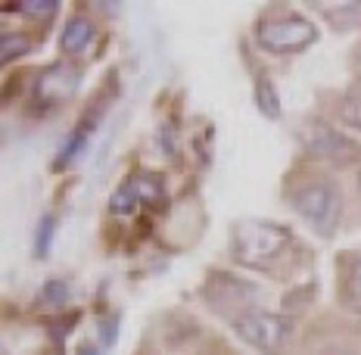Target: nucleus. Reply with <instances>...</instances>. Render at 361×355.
<instances>
[{
    "label": "nucleus",
    "mask_w": 361,
    "mask_h": 355,
    "mask_svg": "<svg viewBox=\"0 0 361 355\" xmlns=\"http://www.w3.org/2000/svg\"><path fill=\"white\" fill-rule=\"evenodd\" d=\"M290 203L321 237H330V234L336 231V224H340V215H343L340 187L324 175L299 181L290 191Z\"/></svg>",
    "instance_id": "2"
},
{
    "label": "nucleus",
    "mask_w": 361,
    "mask_h": 355,
    "mask_svg": "<svg viewBox=\"0 0 361 355\" xmlns=\"http://www.w3.org/2000/svg\"><path fill=\"white\" fill-rule=\"evenodd\" d=\"M312 355H349L345 349H334V346H327V349H318V352H312Z\"/></svg>",
    "instance_id": "14"
},
{
    "label": "nucleus",
    "mask_w": 361,
    "mask_h": 355,
    "mask_svg": "<svg viewBox=\"0 0 361 355\" xmlns=\"http://www.w3.org/2000/svg\"><path fill=\"white\" fill-rule=\"evenodd\" d=\"M90 37H94V22L85 16H72L66 22L63 35H59V44H63L66 54H81L90 44Z\"/></svg>",
    "instance_id": "9"
},
{
    "label": "nucleus",
    "mask_w": 361,
    "mask_h": 355,
    "mask_svg": "<svg viewBox=\"0 0 361 355\" xmlns=\"http://www.w3.org/2000/svg\"><path fill=\"white\" fill-rule=\"evenodd\" d=\"M358 184H361V175H358Z\"/></svg>",
    "instance_id": "16"
},
{
    "label": "nucleus",
    "mask_w": 361,
    "mask_h": 355,
    "mask_svg": "<svg viewBox=\"0 0 361 355\" xmlns=\"http://www.w3.org/2000/svg\"><path fill=\"white\" fill-rule=\"evenodd\" d=\"M44 296H47L50 302H63L66 296H69V290H66V284H47L44 287Z\"/></svg>",
    "instance_id": "12"
},
{
    "label": "nucleus",
    "mask_w": 361,
    "mask_h": 355,
    "mask_svg": "<svg viewBox=\"0 0 361 355\" xmlns=\"http://www.w3.org/2000/svg\"><path fill=\"white\" fill-rule=\"evenodd\" d=\"M293 253H296L293 231L274 222H240L231 231V255L246 268L277 275L283 265H290Z\"/></svg>",
    "instance_id": "1"
},
{
    "label": "nucleus",
    "mask_w": 361,
    "mask_h": 355,
    "mask_svg": "<svg viewBox=\"0 0 361 355\" xmlns=\"http://www.w3.org/2000/svg\"><path fill=\"white\" fill-rule=\"evenodd\" d=\"M340 119L345 125H352V128H361V88H355L349 97H343Z\"/></svg>",
    "instance_id": "10"
},
{
    "label": "nucleus",
    "mask_w": 361,
    "mask_h": 355,
    "mask_svg": "<svg viewBox=\"0 0 361 355\" xmlns=\"http://www.w3.org/2000/svg\"><path fill=\"white\" fill-rule=\"evenodd\" d=\"M25 47H28V41H25V37H22V35H16V37H13L10 32H6L4 35V63H10V59H13V54H25Z\"/></svg>",
    "instance_id": "11"
},
{
    "label": "nucleus",
    "mask_w": 361,
    "mask_h": 355,
    "mask_svg": "<svg viewBox=\"0 0 361 355\" xmlns=\"http://www.w3.org/2000/svg\"><path fill=\"white\" fill-rule=\"evenodd\" d=\"M78 355H103V352L97 349V346H87V343H85V346H81V349H78Z\"/></svg>",
    "instance_id": "15"
},
{
    "label": "nucleus",
    "mask_w": 361,
    "mask_h": 355,
    "mask_svg": "<svg viewBox=\"0 0 361 355\" xmlns=\"http://www.w3.org/2000/svg\"><path fill=\"white\" fill-rule=\"evenodd\" d=\"M318 37V28L299 13H274L265 16L255 28V41L268 54H296Z\"/></svg>",
    "instance_id": "4"
},
{
    "label": "nucleus",
    "mask_w": 361,
    "mask_h": 355,
    "mask_svg": "<svg viewBox=\"0 0 361 355\" xmlns=\"http://www.w3.org/2000/svg\"><path fill=\"white\" fill-rule=\"evenodd\" d=\"M302 143L305 150L314 156V160L336 165V169H345V165H355L361 160V143L352 140L349 134H343L340 128L314 122L302 131Z\"/></svg>",
    "instance_id": "5"
},
{
    "label": "nucleus",
    "mask_w": 361,
    "mask_h": 355,
    "mask_svg": "<svg viewBox=\"0 0 361 355\" xmlns=\"http://www.w3.org/2000/svg\"><path fill=\"white\" fill-rule=\"evenodd\" d=\"M159 196H162L159 181L149 175V172H137V175L128 178L116 191V196H112V212H131V209H137L140 203L159 200Z\"/></svg>",
    "instance_id": "8"
},
{
    "label": "nucleus",
    "mask_w": 361,
    "mask_h": 355,
    "mask_svg": "<svg viewBox=\"0 0 361 355\" xmlns=\"http://www.w3.org/2000/svg\"><path fill=\"white\" fill-rule=\"evenodd\" d=\"M50 234H54V224H50V218H44V237L37 234V249H41V253H47V246H50Z\"/></svg>",
    "instance_id": "13"
},
{
    "label": "nucleus",
    "mask_w": 361,
    "mask_h": 355,
    "mask_svg": "<svg viewBox=\"0 0 361 355\" xmlns=\"http://www.w3.org/2000/svg\"><path fill=\"white\" fill-rule=\"evenodd\" d=\"M234 330L243 343L255 346L259 352H268V355H277L287 343V337L293 334V321L287 315H277V312H268V308H246V312H237L234 315Z\"/></svg>",
    "instance_id": "3"
},
{
    "label": "nucleus",
    "mask_w": 361,
    "mask_h": 355,
    "mask_svg": "<svg viewBox=\"0 0 361 355\" xmlns=\"http://www.w3.org/2000/svg\"><path fill=\"white\" fill-rule=\"evenodd\" d=\"M78 69L75 66H50L47 72H41V78H37V88H35V100L37 103H47V107H56V103H63L66 97L75 94V88H78Z\"/></svg>",
    "instance_id": "7"
},
{
    "label": "nucleus",
    "mask_w": 361,
    "mask_h": 355,
    "mask_svg": "<svg viewBox=\"0 0 361 355\" xmlns=\"http://www.w3.org/2000/svg\"><path fill=\"white\" fill-rule=\"evenodd\" d=\"M336 293L352 315H361V249H345L336 259Z\"/></svg>",
    "instance_id": "6"
}]
</instances>
